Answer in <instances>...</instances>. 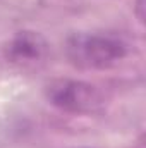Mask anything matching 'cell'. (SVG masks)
I'll use <instances>...</instances> for the list:
<instances>
[{
	"label": "cell",
	"instance_id": "cell-1",
	"mask_svg": "<svg viewBox=\"0 0 146 148\" xmlns=\"http://www.w3.org/2000/svg\"><path fill=\"white\" fill-rule=\"evenodd\" d=\"M126 55V41L115 35L81 33L67 41V57L81 69H110Z\"/></svg>",
	"mask_w": 146,
	"mask_h": 148
},
{
	"label": "cell",
	"instance_id": "cell-2",
	"mask_svg": "<svg viewBox=\"0 0 146 148\" xmlns=\"http://www.w3.org/2000/svg\"><path fill=\"white\" fill-rule=\"evenodd\" d=\"M45 95L53 107L71 114H86L103 103L98 88L79 79H55L46 84Z\"/></svg>",
	"mask_w": 146,
	"mask_h": 148
},
{
	"label": "cell",
	"instance_id": "cell-3",
	"mask_svg": "<svg viewBox=\"0 0 146 148\" xmlns=\"http://www.w3.org/2000/svg\"><path fill=\"white\" fill-rule=\"evenodd\" d=\"M46 41L35 31H21L9 43V57L17 62H35L43 57Z\"/></svg>",
	"mask_w": 146,
	"mask_h": 148
}]
</instances>
